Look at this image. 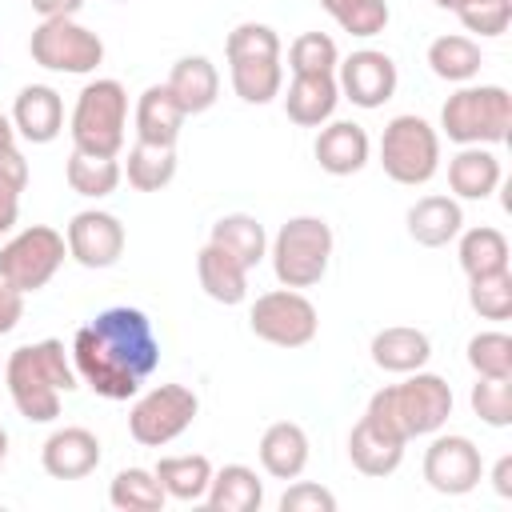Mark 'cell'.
<instances>
[{
    "mask_svg": "<svg viewBox=\"0 0 512 512\" xmlns=\"http://www.w3.org/2000/svg\"><path fill=\"white\" fill-rule=\"evenodd\" d=\"M500 156L488 144H464L448 160V188L456 200H488L500 188Z\"/></svg>",
    "mask_w": 512,
    "mask_h": 512,
    "instance_id": "20",
    "label": "cell"
},
{
    "mask_svg": "<svg viewBox=\"0 0 512 512\" xmlns=\"http://www.w3.org/2000/svg\"><path fill=\"white\" fill-rule=\"evenodd\" d=\"M456 16L476 36H504L512 20V0H468L456 8Z\"/></svg>",
    "mask_w": 512,
    "mask_h": 512,
    "instance_id": "42",
    "label": "cell"
},
{
    "mask_svg": "<svg viewBox=\"0 0 512 512\" xmlns=\"http://www.w3.org/2000/svg\"><path fill=\"white\" fill-rule=\"evenodd\" d=\"M396 60L380 48H356L336 64V88L356 108H380L396 92Z\"/></svg>",
    "mask_w": 512,
    "mask_h": 512,
    "instance_id": "13",
    "label": "cell"
},
{
    "mask_svg": "<svg viewBox=\"0 0 512 512\" xmlns=\"http://www.w3.org/2000/svg\"><path fill=\"white\" fill-rule=\"evenodd\" d=\"M320 4L348 36L368 40L388 28V0H320Z\"/></svg>",
    "mask_w": 512,
    "mask_h": 512,
    "instance_id": "38",
    "label": "cell"
},
{
    "mask_svg": "<svg viewBox=\"0 0 512 512\" xmlns=\"http://www.w3.org/2000/svg\"><path fill=\"white\" fill-rule=\"evenodd\" d=\"M68 244L64 232L48 228V224H32L20 228L4 248H0V280L12 284L16 292H40L64 264Z\"/></svg>",
    "mask_w": 512,
    "mask_h": 512,
    "instance_id": "9",
    "label": "cell"
},
{
    "mask_svg": "<svg viewBox=\"0 0 512 512\" xmlns=\"http://www.w3.org/2000/svg\"><path fill=\"white\" fill-rule=\"evenodd\" d=\"M188 112L180 108V100L168 92V84H148L132 108V124H136V140L144 144H160V148H176L180 128H184Z\"/></svg>",
    "mask_w": 512,
    "mask_h": 512,
    "instance_id": "18",
    "label": "cell"
},
{
    "mask_svg": "<svg viewBox=\"0 0 512 512\" xmlns=\"http://www.w3.org/2000/svg\"><path fill=\"white\" fill-rule=\"evenodd\" d=\"M472 412L488 424V428H508L512 424V380L500 376H476L472 392H468Z\"/></svg>",
    "mask_w": 512,
    "mask_h": 512,
    "instance_id": "40",
    "label": "cell"
},
{
    "mask_svg": "<svg viewBox=\"0 0 512 512\" xmlns=\"http://www.w3.org/2000/svg\"><path fill=\"white\" fill-rule=\"evenodd\" d=\"M280 512H336V496L312 480H292L280 496Z\"/></svg>",
    "mask_w": 512,
    "mask_h": 512,
    "instance_id": "43",
    "label": "cell"
},
{
    "mask_svg": "<svg viewBox=\"0 0 512 512\" xmlns=\"http://www.w3.org/2000/svg\"><path fill=\"white\" fill-rule=\"evenodd\" d=\"M468 368L476 376H500V380H512V336L508 332H476L468 340Z\"/></svg>",
    "mask_w": 512,
    "mask_h": 512,
    "instance_id": "39",
    "label": "cell"
},
{
    "mask_svg": "<svg viewBox=\"0 0 512 512\" xmlns=\"http://www.w3.org/2000/svg\"><path fill=\"white\" fill-rule=\"evenodd\" d=\"M380 168L404 188L428 184L440 168V132L416 112L392 116L380 132Z\"/></svg>",
    "mask_w": 512,
    "mask_h": 512,
    "instance_id": "7",
    "label": "cell"
},
{
    "mask_svg": "<svg viewBox=\"0 0 512 512\" xmlns=\"http://www.w3.org/2000/svg\"><path fill=\"white\" fill-rule=\"evenodd\" d=\"M436 4H440V8H452V12H456V8L464 4V0H436Z\"/></svg>",
    "mask_w": 512,
    "mask_h": 512,
    "instance_id": "50",
    "label": "cell"
},
{
    "mask_svg": "<svg viewBox=\"0 0 512 512\" xmlns=\"http://www.w3.org/2000/svg\"><path fill=\"white\" fill-rule=\"evenodd\" d=\"M260 468L272 480H296L308 468V432L296 420H276L260 436Z\"/></svg>",
    "mask_w": 512,
    "mask_h": 512,
    "instance_id": "22",
    "label": "cell"
},
{
    "mask_svg": "<svg viewBox=\"0 0 512 512\" xmlns=\"http://www.w3.org/2000/svg\"><path fill=\"white\" fill-rule=\"evenodd\" d=\"M116 4H128V0H116Z\"/></svg>",
    "mask_w": 512,
    "mask_h": 512,
    "instance_id": "51",
    "label": "cell"
},
{
    "mask_svg": "<svg viewBox=\"0 0 512 512\" xmlns=\"http://www.w3.org/2000/svg\"><path fill=\"white\" fill-rule=\"evenodd\" d=\"M72 368L104 400H132L160 364V340L140 308L116 304L96 312L72 336Z\"/></svg>",
    "mask_w": 512,
    "mask_h": 512,
    "instance_id": "1",
    "label": "cell"
},
{
    "mask_svg": "<svg viewBox=\"0 0 512 512\" xmlns=\"http://www.w3.org/2000/svg\"><path fill=\"white\" fill-rule=\"evenodd\" d=\"M160 488L168 492V500H180V504H200L208 496V484H212V460L200 456V452H188V456H160V464L152 468Z\"/></svg>",
    "mask_w": 512,
    "mask_h": 512,
    "instance_id": "28",
    "label": "cell"
},
{
    "mask_svg": "<svg viewBox=\"0 0 512 512\" xmlns=\"http://www.w3.org/2000/svg\"><path fill=\"white\" fill-rule=\"evenodd\" d=\"M8 464V428L0 424V468Z\"/></svg>",
    "mask_w": 512,
    "mask_h": 512,
    "instance_id": "49",
    "label": "cell"
},
{
    "mask_svg": "<svg viewBox=\"0 0 512 512\" xmlns=\"http://www.w3.org/2000/svg\"><path fill=\"white\" fill-rule=\"evenodd\" d=\"M108 504L120 512H160L168 504V492L160 488L156 472L148 468H120L108 484Z\"/></svg>",
    "mask_w": 512,
    "mask_h": 512,
    "instance_id": "34",
    "label": "cell"
},
{
    "mask_svg": "<svg viewBox=\"0 0 512 512\" xmlns=\"http://www.w3.org/2000/svg\"><path fill=\"white\" fill-rule=\"evenodd\" d=\"M480 44L472 36H460V32H448V36H436L428 44V68L432 76L448 80V84H468L480 76Z\"/></svg>",
    "mask_w": 512,
    "mask_h": 512,
    "instance_id": "29",
    "label": "cell"
},
{
    "mask_svg": "<svg viewBox=\"0 0 512 512\" xmlns=\"http://www.w3.org/2000/svg\"><path fill=\"white\" fill-rule=\"evenodd\" d=\"M468 304L480 320H508L512 316V272H484L468 276Z\"/></svg>",
    "mask_w": 512,
    "mask_h": 512,
    "instance_id": "37",
    "label": "cell"
},
{
    "mask_svg": "<svg viewBox=\"0 0 512 512\" xmlns=\"http://www.w3.org/2000/svg\"><path fill=\"white\" fill-rule=\"evenodd\" d=\"M332 224L324 216H292L272 236V272L280 288H312L332 264Z\"/></svg>",
    "mask_w": 512,
    "mask_h": 512,
    "instance_id": "6",
    "label": "cell"
},
{
    "mask_svg": "<svg viewBox=\"0 0 512 512\" xmlns=\"http://www.w3.org/2000/svg\"><path fill=\"white\" fill-rule=\"evenodd\" d=\"M200 412V400L192 388L184 384H156L144 396H136L132 412H128V432L136 444L144 448H164L176 436H184L192 428Z\"/></svg>",
    "mask_w": 512,
    "mask_h": 512,
    "instance_id": "11",
    "label": "cell"
},
{
    "mask_svg": "<svg viewBox=\"0 0 512 512\" xmlns=\"http://www.w3.org/2000/svg\"><path fill=\"white\" fill-rule=\"evenodd\" d=\"M456 260L464 268V276H484V272H500L508 268V236L492 224L480 228H460V244H456Z\"/></svg>",
    "mask_w": 512,
    "mask_h": 512,
    "instance_id": "33",
    "label": "cell"
},
{
    "mask_svg": "<svg viewBox=\"0 0 512 512\" xmlns=\"http://www.w3.org/2000/svg\"><path fill=\"white\" fill-rule=\"evenodd\" d=\"M204 504L212 512H260L264 504V480L248 464H224L212 472Z\"/></svg>",
    "mask_w": 512,
    "mask_h": 512,
    "instance_id": "27",
    "label": "cell"
},
{
    "mask_svg": "<svg viewBox=\"0 0 512 512\" xmlns=\"http://www.w3.org/2000/svg\"><path fill=\"white\" fill-rule=\"evenodd\" d=\"M372 352V364L380 372H396V376H408V372H420L428 360H432V340L428 332L420 328H408V324H392V328H380L368 344Z\"/></svg>",
    "mask_w": 512,
    "mask_h": 512,
    "instance_id": "21",
    "label": "cell"
},
{
    "mask_svg": "<svg viewBox=\"0 0 512 512\" xmlns=\"http://www.w3.org/2000/svg\"><path fill=\"white\" fill-rule=\"evenodd\" d=\"M312 152H316V164L328 176H352L368 164L372 140L356 120H328V124H320Z\"/></svg>",
    "mask_w": 512,
    "mask_h": 512,
    "instance_id": "17",
    "label": "cell"
},
{
    "mask_svg": "<svg viewBox=\"0 0 512 512\" xmlns=\"http://www.w3.org/2000/svg\"><path fill=\"white\" fill-rule=\"evenodd\" d=\"M20 316H24V292H16L12 284L0 280V336L12 332L20 324Z\"/></svg>",
    "mask_w": 512,
    "mask_h": 512,
    "instance_id": "44",
    "label": "cell"
},
{
    "mask_svg": "<svg viewBox=\"0 0 512 512\" xmlns=\"http://www.w3.org/2000/svg\"><path fill=\"white\" fill-rule=\"evenodd\" d=\"M424 480L440 496H468L484 480V456L468 436H436L424 448Z\"/></svg>",
    "mask_w": 512,
    "mask_h": 512,
    "instance_id": "12",
    "label": "cell"
},
{
    "mask_svg": "<svg viewBox=\"0 0 512 512\" xmlns=\"http://www.w3.org/2000/svg\"><path fill=\"white\" fill-rule=\"evenodd\" d=\"M36 12H40V20H56V16H76L80 8H84V0H28Z\"/></svg>",
    "mask_w": 512,
    "mask_h": 512,
    "instance_id": "46",
    "label": "cell"
},
{
    "mask_svg": "<svg viewBox=\"0 0 512 512\" xmlns=\"http://www.w3.org/2000/svg\"><path fill=\"white\" fill-rule=\"evenodd\" d=\"M228 76H232V92L244 104H268L280 96L284 88V64L280 56H244V60H228Z\"/></svg>",
    "mask_w": 512,
    "mask_h": 512,
    "instance_id": "30",
    "label": "cell"
},
{
    "mask_svg": "<svg viewBox=\"0 0 512 512\" xmlns=\"http://www.w3.org/2000/svg\"><path fill=\"white\" fill-rule=\"evenodd\" d=\"M248 328L272 348H304L320 332V312L300 288H272L248 308Z\"/></svg>",
    "mask_w": 512,
    "mask_h": 512,
    "instance_id": "8",
    "label": "cell"
},
{
    "mask_svg": "<svg viewBox=\"0 0 512 512\" xmlns=\"http://www.w3.org/2000/svg\"><path fill=\"white\" fill-rule=\"evenodd\" d=\"M64 176H68V188L76 196H88V200H100V196H112L124 180V168L116 156H92V152H80L72 148L68 164H64Z\"/></svg>",
    "mask_w": 512,
    "mask_h": 512,
    "instance_id": "32",
    "label": "cell"
},
{
    "mask_svg": "<svg viewBox=\"0 0 512 512\" xmlns=\"http://www.w3.org/2000/svg\"><path fill=\"white\" fill-rule=\"evenodd\" d=\"M40 464L52 480H84L100 464V440L92 428H80V424L56 428L40 448Z\"/></svg>",
    "mask_w": 512,
    "mask_h": 512,
    "instance_id": "15",
    "label": "cell"
},
{
    "mask_svg": "<svg viewBox=\"0 0 512 512\" xmlns=\"http://www.w3.org/2000/svg\"><path fill=\"white\" fill-rule=\"evenodd\" d=\"M16 148V128H12V116L0 112V156Z\"/></svg>",
    "mask_w": 512,
    "mask_h": 512,
    "instance_id": "48",
    "label": "cell"
},
{
    "mask_svg": "<svg viewBox=\"0 0 512 512\" xmlns=\"http://www.w3.org/2000/svg\"><path fill=\"white\" fill-rule=\"evenodd\" d=\"M124 128H128V92L120 80L100 76L88 80L76 92L72 104V148L92 152V156H120L124 152Z\"/></svg>",
    "mask_w": 512,
    "mask_h": 512,
    "instance_id": "4",
    "label": "cell"
},
{
    "mask_svg": "<svg viewBox=\"0 0 512 512\" xmlns=\"http://www.w3.org/2000/svg\"><path fill=\"white\" fill-rule=\"evenodd\" d=\"M364 416L384 432L400 436L404 444L416 436H432L452 416V384L424 368L408 372L400 384H384L380 392H372Z\"/></svg>",
    "mask_w": 512,
    "mask_h": 512,
    "instance_id": "3",
    "label": "cell"
},
{
    "mask_svg": "<svg viewBox=\"0 0 512 512\" xmlns=\"http://www.w3.org/2000/svg\"><path fill=\"white\" fill-rule=\"evenodd\" d=\"M196 276H200L204 296H212L216 304H244V296H248V268L228 248H220L212 240L196 256Z\"/></svg>",
    "mask_w": 512,
    "mask_h": 512,
    "instance_id": "24",
    "label": "cell"
},
{
    "mask_svg": "<svg viewBox=\"0 0 512 512\" xmlns=\"http://www.w3.org/2000/svg\"><path fill=\"white\" fill-rule=\"evenodd\" d=\"M512 128V96L504 84H460L440 108V132L452 144H504Z\"/></svg>",
    "mask_w": 512,
    "mask_h": 512,
    "instance_id": "5",
    "label": "cell"
},
{
    "mask_svg": "<svg viewBox=\"0 0 512 512\" xmlns=\"http://www.w3.org/2000/svg\"><path fill=\"white\" fill-rule=\"evenodd\" d=\"M164 84H168V92L180 100V108L188 116L208 112L216 104V96H220V72H216V64L208 56H180Z\"/></svg>",
    "mask_w": 512,
    "mask_h": 512,
    "instance_id": "25",
    "label": "cell"
},
{
    "mask_svg": "<svg viewBox=\"0 0 512 512\" xmlns=\"http://www.w3.org/2000/svg\"><path fill=\"white\" fill-rule=\"evenodd\" d=\"M28 52L40 68L48 72H68V76H88L104 64V40L76 24V16H56V20H40L32 28Z\"/></svg>",
    "mask_w": 512,
    "mask_h": 512,
    "instance_id": "10",
    "label": "cell"
},
{
    "mask_svg": "<svg viewBox=\"0 0 512 512\" xmlns=\"http://www.w3.org/2000/svg\"><path fill=\"white\" fill-rule=\"evenodd\" d=\"M12 128L28 144H52L64 132V100L52 84H24L12 104Z\"/></svg>",
    "mask_w": 512,
    "mask_h": 512,
    "instance_id": "16",
    "label": "cell"
},
{
    "mask_svg": "<svg viewBox=\"0 0 512 512\" xmlns=\"http://www.w3.org/2000/svg\"><path fill=\"white\" fill-rule=\"evenodd\" d=\"M404 220H408V236L420 248H444L464 228V212H460V200L456 196H420L408 208Z\"/></svg>",
    "mask_w": 512,
    "mask_h": 512,
    "instance_id": "23",
    "label": "cell"
},
{
    "mask_svg": "<svg viewBox=\"0 0 512 512\" xmlns=\"http://www.w3.org/2000/svg\"><path fill=\"white\" fill-rule=\"evenodd\" d=\"M224 56H228V60H244V56H280V36H276V28H268V24L244 20V24H236V28L228 32Z\"/></svg>",
    "mask_w": 512,
    "mask_h": 512,
    "instance_id": "41",
    "label": "cell"
},
{
    "mask_svg": "<svg viewBox=\"0 0 512 512\" xmlns=\"http://www.w3.org/2000/svg\"><path fill=\"white\" fill-rule=\"evenodd\" d=\"M16 220H20V192L0 180V236H8L16 228Z\"/></svg>",
    "mask_w": 512,
    "mask_h": 512,
    "instance_id": "45",
    "label": "cell"
},
{
    "mask_svg": "<svg viewBox=\"0 0 512 512\" xmlns=\"http://www.w3.org/2000/svg\"><path fill=\"white\" fill-rule=\"evenodd\" d=\"M64 244L68 256L84 268H112L124 256V224L112 212L100 208H84L68 220L64 228Z\"/></svg>",
    "mask_w": 512,
    "mask_h": 512,
    "instance_id": "14",
    "label": "cell"
},
{
    "mask_svg": "<svg viewBox=\"0 0 512 512\" xmlns=\"http://www.w3.org/2000/svg\"><path fill=\"white\" fill-rule=\"evenodd\" d=\"M340 104V88H336V76H292L288 84V96H284V112L292 124L300 128H320L332 120Z\"/></svg>",
    "mask_w": 512,
    "mask_h": 512,
    "instance_id": "26",
    "label": "cell"
},
{
    "mask_svg": "<svg viewBox=\"0 0 512 512\" xmlns=\"http://www.w3.org/2000/svg\"><path fill=\"white\" fill-rule=\"evenodd\" d=\"M208 240L220 244V248H228L248 272L268 256L264 224H260L256 216H248V212H228V216H220V220L212 224V236H208Z\"/></svg>",
    "mask_w": 512,
    "mask_h": 512,
    "instance_id": "31",
    "label": "cell"
},
{
    "mask_svg": "<svg viewBox=\"0 0 512 512\" xmlns=\"http://www.w3.org/2000/svg\"><path fill=\"white\" fill-rule=\"evenodd\" d=\"M492 488H496V496H512V456H500L496 460V468H492Z\"/></svg>",
    "mask_w": 512,
    "mask_h": 512,
    "instance_id": "47",
    "label": "cell"
},
{
    "mask_svg": "<svg viewBox=\"0 0 512 512\" xmlns=\"http://www.w3.org/2000/svg\"><path fill=\"white\" fill-rule=\"evenodd\" d=\"M404 448H408V444H404L400 436L384 432V428L372 424L368 416H360V420L352 424V432H348V460H352L356 472H364V476H372V480L392 476V472L400 468V460H404Z\"/></svg>",
    "mask_w": 512,
    "mask_h": 512,
    "instance_id": "19",
    "label": "cell"
},
{
    "mask_svg": "<svg viewBox=\"0 0 512 512\" xmlns=\"http://www.w3.org/2000/svg\"><path fill=\"white\" fill-rule=\"evenodd\" d=\"M4 384L16 412L28 424H52L60 416V396L80 388V376L60 340L20 344L4 364Z\"/></svg>",
    "mask_w": 512,
    "mask_h": 512,
    "instance_id": "2",
    "label": "cell"
},
{
    "mask_svg": "<svg viewBox=\"0 0 512 512\" xmlns=\"http://www.w3.org/2000/svg\"><path fill=\"white\" fill-rule=\"evenodd\" d=\"M340 48L328 32H300L288 44V68L292 76H336Z\"/></svg>",
    "mask_w": 512,
    "mask_h": 512,
    "instance_id": "36",
    "label": "cell"
},
{
    "mask_svg": "<svg viewBox=\"0 0 512 512\" xmlns=\"http://www.w3.org/2000/svg\"><path fill=\"white\" fill-rule=\"evenodd\" d=\"M124 176H128V184L136 192H160V188H168L172 176H176V148H160V144L136 140L128 148Z\"/></svg>",
    "mask_w": 512,
    "mask_h": 512,
    "instance_id": "35",
    "label": "cell"
}]
</instances>
